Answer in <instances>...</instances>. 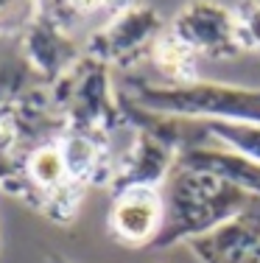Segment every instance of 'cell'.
<instances>
[{
	"label": "cell",
	"instance_id": "6da1fadb",
	"mask_svg": "<svg viewBox=\"0 0 260 263\" xmlns=\"http://www.w3.org/2000/svg\"><path fill=\"white\" fill-rule=\"evenodd\" d=\"M163 199L165 221L159 235L148 247L157 252L188 243L210 230L221 227L238 213L260 208V196H255V193L227 182L215 174L185 165H173L168 182L163 185Z\"/></svg>",
	"mask_w": 260,
	"mask_h": 263
},
{
	"label": "cell",
	"instance_id": "7a4b0ae2",
	"mask_svg": "<svg viewBox=\"0 0 260 263\" xmlns=\"http://www.w3.org/2000/svg\"><path fill=\"white\" fill-rule=\"evenodd\" d=\"M121 96L140 109L159 115H176L190 121H232L260 123V87L232 81H157V79H123Z\"/></svg>",
	"mask_w": 260,
	"mask_h": 263
},
{
	"label": "cell",
	"instance_id": "3957f363",
	"mask_svg": "<svg viewBox=\"0 0 260 263\" xmlns=\"http://www.w3.org/2000/svg\"><path fill=\"white\" fill-rule=\"evenodd\" d=\"M48 92L59 115L65 118L67 129L98 137H112L115 132L123 129L129 132L121 90L112 79V67L95 56L82 53V59L70 70L62 73L48 87Z\"/></svg>",
	"mask_w": 260,
	"mask_h": 263
},
{
	"label": "cell",
	"instance_id": "277c9868",
	"mask_svg": "<svg viewBox=\"0 0 260 263\" xmlns=\"http://www.w3.org/2000/svg\"><path fill=\"white\" fill-rule=\"evenodd\" d=\"M3 193L14 196L17 202H23L28 210L39 213L48 221L67 227L76 221L78 208L87 196V187L73 179L56 137V140L36 146L28 154L20 174L3 187Z\"/></svg>",
	"mask_w": 260,
	"mask_h": 263
},
{
	"label": "cell",
	"instance_id": "5b68a950",
	"mask_svg": "<svg viewBox=\"0 0 260 263\" xmlns=\"http://www.w3.org/2000/svg\"><path fill=\"white\" fill-rule=\"evenodd\" d=\"M67 123L51 101L48 87L0 104V191L20 174L36 146L65 135Z\"/></svg>",
	"mask_w": 260,
	"mask_h": 263
},
{
	"label": "cell",
	"instance_id": "8992f818",
	"mask_svg": "<svg viewBox=\"0 0 260 263\" xmlns=\"http://www.w3.org/2000/svg\"><path fill=\"white\" fill-rule=\"evenodd\" d=\"M165 28L168 26L154 6L137 3L90 31L84 36V53L101 59L109 67L132 70L140 62H148L154 42L165 34Z\"/></svg>",
	"mask_w": 260,
	"mask_h": 263
},
{
	"label": "cell",
	"instance_id": "52a82bcc",
	"mask_svg": "<svg viewBox=\"0 0 260 263\" xmlns=\"http://www.w3.org/2000/svg\"><path fill=\"white\" fill-rule=\"evenodd\" d=\"M168 34H173L196 56L213 62H227L244 53L238 40L235 9L218 0H185L171 17Z\"/></svg>",
	"mask_w": 260,
	"mask_h": 263
},
{
	"label": "cell",
	"instance_id": "ba28073f",
	"mask_svg": "<svg viewBox=\"0 0 260 263\" xmlns=\"http://www.w3.org/2000/svg\"><path fill=\"white\" fill-rule=\"evenodd\" d=\"M179 152L171 148L165 140L148 135V132L132 129V140L121 154H115V168L112 179H109L107 191L109 196H121L134 187H157L163 191V185L168 182L173 165H176Z\"/></svg>",
	"mask_w": 260,
	"mask_h": 263
},
{
	"label": "cell",
	"instance_id": "9c48e42d",
	"mask_svg": "<svg viewBox=\"0 0 260 263\" xmlns=\"http://www.w3.org/2000/svg\"><path fill=\"white\" fill-rule=\"evenodd\" d=\"M84 53V42L70 36L42 17H31L28 26L17 34V56L36 73L42 84L51 87L65 70H70Z\"/></svg>",
	"mask_w": 260,
	"mask_h": 263
},
{
	"label": "cell",
	"instance_id": "30bf717a",
	"mask_svg": "<svg viewBox=\"0 0 260 263\" xmlns=\"http://www.w3.org/2000/svg\"><path fill=\"white\" fill-rule=\"evenodd\" d=\"M165 221V199L157 187H134L112 199L107 227L123 247H151Z\"/></svg>",
	"mask_w": 260,
	"mask_h": 263
},
{
	"label": "cell",
	"instance_id": "8fae6325",
	"mask_svg": "<svg viewBox=\"0 0 260 263\" xmlns=\"http://www.w3.org/2000/svg\"><path fill=\"white\" fill-rule=\"evenodd\" d=\"M185 247L199 263H260V208L238 213Z\"/></svg>",
	"mask_w": 260,
	"mask_h": 263
},
{
	"label": "cell",
	"instance_id": "7c38bea8",
	"mask_svg": "<svg viewBox=\"0 0 260 263\" xmlns=\"http://www.w3.org/2000/svg\"><path fill=\"white\" fill-rule=\"evenodd\" d=\"M59 146L65 152L67 168L78 185L90 187H107L112 179L115 168V152L109 146V137L87 135V132L67 129L59 137Z\"/></svg>",
	"mask_w": 260,
	"mask_h": 263
},
{
	"label": "cell",
	"instance_id": "4fadbf2b",
	"mask_svg": "<svg viewBox=\"0 0 260 263\" xmlns=\"http://www.w3.org/2000/svg\"><path fill=\"white\" fill-rule=\"evenodd\" d=\"M176 165L185 168H199V171L215 174V177L227 179V182L244 187V191L260 196V162L244 157V154L232 152V148L215 143L213 137L210 140L199 143L193 148H185L176 157Z\"/></svg>",
	"mask_w": 260,
	"mask_h": 263
},
{
	"label": "cell",
	"instance_id": "5bb4252c",
	"mask_svg": "<svg viewBox=\"0 0 260 263\" xmlns=\"http://www.w3.org/2000/svg\"><path fill=\"white\" fill-rule=\"evenodd\" d=\"M34 14L76 36L84 26L95 31L107 23V0H34Z\"/></svg>",
	"mask_w": 260,
	"mask_h": 263
},
{
	"label": "cell",
	"instance_id": "9a60e30c",
	"mask_svg": "<svg viewBox=\"0 0 260 263\" xmlns=\"http://www.w3.org/2000/svg\"><path fill=\"white\" fill-rule=\"evenodd\" d=\"M196 59H199V56L190 51V48H185L173 34H168V28H165V34L154 42L151 56H148L151 67L163 76L159 81H173V84L199 79L196 76Z\"/></svg>",
	"mask_w": 260,
	"mask_h": 263
},
{
	"label": "cell",
	"instance_id": "2e32d148",
	"mask_svg": "<svg viewBox=\"0 0 260 263\" xmlns=\"http://www.w3.org/2000/svg\"><path fill=\"white\" fill-rule=\"evenodd\" d=\"M207 135L215 143L260 162V123H232V121H204Z\"/></svg>",
	"mask_w": 260,
	"mask_h": 263
},
{
	"label": "cell",
	"instance_id": "e0dca14e",
	"mask_svg": "<svg viewBox=\"0 0 260 263\" xmlns=\"http://www.w3.org/2000/svg\"><path fill=\"white\" fill-rule=\"evenodd\" d=\"M238 40L244 53H260V0H244L235 9Z\"/></svg>",
	"mask_w": 260,
	"mask_h": 263
},
{
	"label": "cell",
	"instance_id": "ac0fdd59",
	"mask_svg": "<svg viewBox=\"0 0 260 263\" xmlns=\"http://www.w3.org/2000/svg\"><path fill=\"white\" fill-rule=\"evenodd\" d=\"M34 17V0H0V36L20 34Z\"/></svg>",
	"mask_w": 260,
	"mask_h": 263
},
{
	"label": "cell",
	"instance_id": "d6986e66",
	"mask_svg": "<svg viewBox=\"0 0 260 263\" xmlns=\"http://www.w3.org/2000/svg\"><path fill=\"white\" fill-rule=\"evenodd\" d=\"M45 263H70L67 258H62V255H48V260Z\"/></svg>",
	"mask_w": 260,
	"mask_h": 263
},
{
	"label": "cell",
	"instance_id": "ffe728a7",
	"mask_svg": "<svg viewBox=\"0 0 260 263\" xmlns=\"http://www.w3.org/2000/svg\"><path fill=\"white\" fill-rule=\"evenodd\" d=\"M0 247H3V235H0Z\"/></svg>",
	"mask_w": 260,
	"mask_h": 263
}]
</instances>
